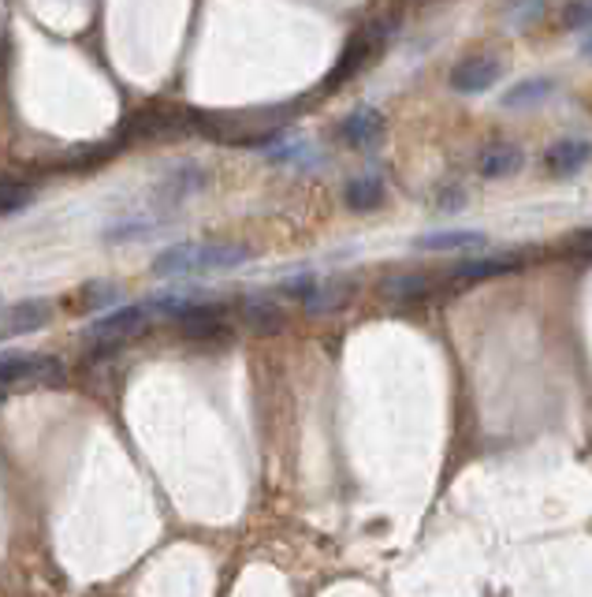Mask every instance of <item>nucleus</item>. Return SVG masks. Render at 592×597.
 Wrapping results in <instances>:
<instances>
[{"instance_id": "obj_1", "label": "nucleus", "mask_w": 592, "mask_h": 597, "mask_svg": "<svg viewBox=\"0 0 592 597\" xmlns=\"http://www.w3.org/2000/svg\"><path fill=\"white\" fill-rule=\"evenodd\" d=\"M63 363L45 351H0V385H63Z\"/></svg>"}, {"instance_id": "obj_2", "label": "nucleus", "mask_w": 592, "mask_h": 597, "mask_svg": "<svg viewBox=\"0 0 592 597\" xmlns=\"http://www.w3.org/2000/svg\"><path fill=\"white\" fill-rule=\"evenodd\" d=\"M388 45V26L380 20H372L369 26H362V31L351 34V42L343 45L340 52V65L332 68V75H328V86H343L351 75H358V71H366L372 60L384 52Z\"/></svg>"}, {"instance_id": "obj_3", "label": "nucleus", "mask_w": 592, "mask_h": 597, "mask_svg": "<svg viewBox=\"0 0 592 597\" xmlns=\"http://www.w3.org/2000/svg\"><path fill=\"white\" fill-rule=\"evenodd\" d=\"M384 134H388V120H384V113L372 108V105L351 108V113L343 116V124H340L343 147L354 150V153H372L380 142H384Z\"/></svg>"}, {"instance_id": "obj_4", "label": "nucleus", "mask_w": 592, "mask_h": 597, "mask_svg": "<svg viewBox=\"0 0 592 597\" xmlns=\"http://www.w3.org/2000/svg\"><path fill=\"white\" fill-rule=\"evenodd\" d=\"M499 79H504V60L488 57V52H481V57H466L451 68L454 94H485V90L496 86Z\"/></svg>"}, {"instance_id": "obj_5", "label": "nucleus", "mask_w": 592, "mask_h": 597, "mask_svg": "<svg viewBox=\"0 0 592 597\" xmlns=\"http://www.w3.org/2000/svg\"><path fill=\"white\" fill-rule=\"evenodd\" d=\"M150 318H153V311L145 303H127V306H116V311L105 314V318H97L86 329V337L90 340H123V337L142 332L145 325H150Z\"/></svg>"}, {"instance_id": "obj_6", "label": "nucleus", "mask_w": 592, "mask_h": 597, "mask_svg": "<svg viewBox=\"0 0 592 597\" xmlns=\"http://www.w3.org/2000/svg\"><path fill=\"white\" fill-rule=\"evenodd\" d=\"M589 161H592V142H585V139H559L544 150V172L555 179L578 176Z\"/></svg>"}, {"instance_id": "obj_7", "label": "nucleus", "mask_w": 592, "mask_h": 597, "mask_svg": "<svg viewBox=\"0 0 592 597\" xmlns=\"http://www.w3.org/2000/svg\"><path fill=\"white\" fill-rule=\"evenodd\" d=\"M176 325L183 337L205 340V337H216V332L227 329V314H224V306H216V303H190L183 314H176Z\"/></svg>"}, {"instance_id": "obj_8", "label": "nucleus", "mask_w": 592, "mask_h": 597, "mask_svg": "<svg viewBox=\"0 0 592 597\" xmlns=\"http://www.w3.org/2000/svg\"><path fill=\"white\" fill-rule=\"evenodd\" d=\"M250 258H253V247H246V243H198V273L239 269Z\"/></svg>"}, {"instance_id": "obj_9", "label": "nucleus", "mask_w": 592, "mask_h": 597, "mask_svg": "<svg viewBox=\"0 0 592 597\" xmlns=\"http://www.w3.org/2000/svg\"><path fill=\"white\" fill-rule=\"evenodd\" d=\"M49 318H52V311H49V303H42V298H26V303H15V306H8V311L0 314V321H4V329L12 332V337L45 329Z\"/></svg>"}, {"instance_id": "obj_10", "label": "nucleus", "mask_w": 592, "mask_h": 597, "mask_svg": "<svg viewBox=\"0 0 592 597\" xmlns=\"http://www.w3.org/2000/svg\"><path fill=\"white\" fill-rule=\"evenodd\" d=\"M525 165V153L511 147V142H492V147L481 153V161H477V172L485 179H507V176H514V172H522Z\"/></svg>"}, {"instance_id": "obj_11", "label": "nucleus", "mask_w": 592, "mask_h": 597, "mask_svg": "<svg viewBox=\"0 0 592 597\" xmlns=\"http://www.w3.org/2000/svg\"><path fill=\"white\" fill-rule=\"evenodd\" d=\"M242 325L250 332L272 337V332H280L287 325V314L280 311L276 303H269V298H246V303H242Z\"/></svg>"}, {"instance_id": "obj_12", "label": "nucleus", "mask_w": 592, "mask_h": 597, "mask_svg": "<svg viewBox=\"0 0 592 597\" xmlns=\"http://www.w3.org/2000/svg\"><path fill=\"white\" fill-rule=\"evenodd\" d=\"M198 273V243H176L153 258V277H194Z\"/></svg>"}, {"instance_id": "obj_13", "label": "nucleus", "mask_w": 592, "mask_h": 597, "mask_svg": "<svg viewBox=\"0 0 592 597\" xmlns=\"http://www.w3.org/2000/svg\"><path fill=\"white\" fill-rule=\"evenodd\" d=\"M522 266V258L514 255H496V258H470V261H459L451 269V277L459 280H488V277H504V273H514Z\"/></svg>"}, {"instance_id": "obj_14", "label": "nucleus", "mask_w": 592, "mask_h": 597, "mask_svg": "<svg viewBox=\"0 0 592 597\" xmlns=\"http://www.w3.org/2000/svg\"><path fill=\"white\" fill-rule=\"evenodd\" d=\"M347 206L354 213H372V210H380L384 206V198H388V191H384V179L380 176H358V179H351L347 184Z\"/></svg>"}, {"instance_id": "obj_15", "label": "nucleus", "mask_w": 592, "mask_h": 597, "mask_svg": "<svg viewBox=\"0 0 592 597\" xmlns=\"http://www.w3.org/2000/svg\"><path fill=\"white\" fill-rule=\"evenodd\" d=\"M429 292H433V280L422 273H395L380 280V295L391 298V303H417V298Z\"/></svg>"}, {"instance_id": "obj_16", "label": "nucleus", "mask_w": 592, "mask_h": 597, "mask_svg": "<svg viewBox=\"0 0 592 597\" xmlns=\"http://www.w3.org/2000/svg\"><path fill=\"white\" fill-rule=\"evenodd\" d=\"M202 187H205V172L198 165H183L161 184V198L164 202H183L187 195H198Z\"/></svg>"}, {"instance_id": "obj_17", "label": "nucleus", "mask_w": 592, "mask_h": 597, "mask_svg": "<svg viewBox=\"0 0 592 597\" xmlns=\"http://www.w3.org/2000/svg\"><path fill=\"white\" fill-rule=\"evenodd\" d=\"M555 90V83L548 75H533V79H522V83H514L511 90L504 94V108H533L541 105L544 97H548Z\"/></svg>"}, {"instance_id": "obj_18", "label": "nucleus", "mask_w": 592, "mask_h": 597, "mask_svg": "<svg viewBox=\"0 0 592 597\" xmlns=\"http://www.w3.org/2000/svg\"><path fill=\"white\" fill-rule=\"evenodd\" d=\"M485 243V232H470V229H454V232H433L422 235L417 247L422 250H473Z\"/></svg>"}, {"instance_id": "obj_19", "label": "nucleus", "mask_w": 592, "mask_h": 597, "mask_svg": "<svg viewBox=\"0 0 592 597\" xmlns=\"http://www.w3.org/2000/svg\"><path fill=\"white\" fill-rule=\"evenodd\" d=\"M347 298H351V284L335 280V284H324V288L313 284V292H309L303 303H306V314H328V311H335V306L347 303Z\"/></svg>"}, {"instance_id": "obj_20", "label": "nucleus", "mask_w": 592, "mask_h": 597, "mask_svg": "<svg viewBox=\"0 0 592 597\" xmlns=\"http://www.w3.org/2000/svg\"><path fill=\"white\" fill-rule=\"evenodd\" d=\"M123 298V288L120 284H108V280H90L82 288V306L86 311H105V306H116Z\"/></svg>"}, {"instance_id": "obj_21", "label": "nucleus", "mask_w": 592, "mask_h": 597, "mask_svg": "<svg viewBox=\"0 0 592 597\" xmlns=\"http://www.w3.org/2000/svg\"><path fill=\"white\" fill-rule=\"evenodd\" d=\"M34 191L20 179H0V216H12L20 213L23 206H31Z\"/></svg>"}, {"instance_id": "obj_22", "label": "nucleus", "mask_w": 592, "mask_h": 597, "mask_svg": "<svg viewBox=\"0 0 592 597\" xmlns=\"http://www.w3.org/2000/svg\"><path fill=\"white\" fill-rule=\"evenodd\" d=\"M544 15V0H511V8H507V23L511 26H530L533 20H541Z\"/></svg>"}, {"instance_id": "obj_23", "label": "nucleus", "mask_w": 592, "mask_h": 597, "mask_svg": "<svg viewBox=\"0 0 592 597\" xmlns=\"http://www.w3.org/2000/svg\"><path fill=\"white\" fill-rule=\"evenodd\" d=\"M563 23H567L570 31H589L592 26V0H570V4L563 8Z\"/></svg>"}, {"instance_id": "obj_24", "label": "nucleus", "mask_w": 592, "mask_h": 597, "mask_svg": "<svg viewBox=\"0 0 592 597\" xmlns=\"http://www.w3.org/2000/svg\"><path fill=\"white\" fill-rule=\"evenodd\" d=\"M581 52H585V57L592 60V34H589V38H585V45H581Z\"/></svg>"}, {"instance_id": "obj_25", "label": "nucleus", "mask_w": 592, "mask_h": 597, "mask_svg": "<svg viewBox=\"0 0 592 597\" xmlns=\"http://www.w3.org/2000/svg\"><path fill=\"white\" fill-rule=\"evenodd\" d=\"M4 340H12V332H8V329H4V321H0V343H4Z\"/></svg>"}, {"instance_id": "obj_26", "label": "nucleus", "mask_w": 592, "mask_h": 597, "mask_svg": "<svg viewBox=\"0 0 592 597\" xmlns=\"http://www.w3.org/2000/svg\"><path fill=\"white\" fill-rule=\"evenodd\" d=\"M4 396H8V393H4V385H0V403H4Z\"/></svg>"}]
</instances>
